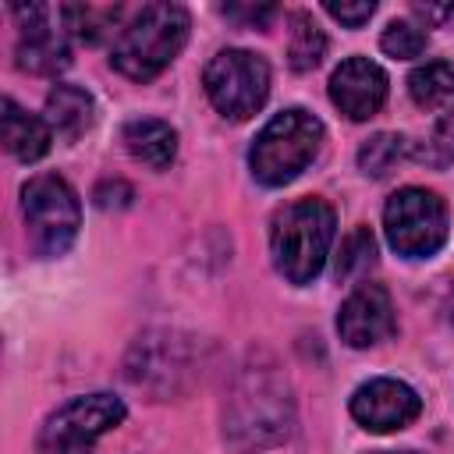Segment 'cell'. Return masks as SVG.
I'll list each match as a JSON object with an SVG mask.
<instances>
[{
	"label": "cell",
	"instance_id": "6da1fadb",
	"mask_svg": "<svg viewBox=\"0 0 454 454\" xmlns=\"http://www.w3.org/2000/svg\"><path fill=\"white\" fill-rule=\"evenodd\" d=\"M294 408L291 390L273 365H248L241 369L231 401H227V436L238 447H270L291 433Z\"/></svg>",
	"mask_w": 454,
	"mask_h": 454
},
{
	"label": "cell",
	"instance_id": "7a4b0ae2",
	"mask_svg": "<svg viewBox=\"0 0 454 454\" xmlns=\"http://www.w3.org/2000/svg\"><path fill=\"white\" fill-rule=\"evenodd\" d=\"M184 39L188 11L181 4H145L135 11L128 25H121L110 50V64L131 82H149L181 53Z\"/></svg>",
	"mask_w": 454,
	"mask_h": 454
},
{
	"label": "cell",
	"instance_id": "3957f363",
	"mask_svg": "<svg viewBox=\"0 0 454 454\" xmlns=\"http://www.w3.org/2000/svg\"><path fill=\"white\" fill-rule=\"evenodd\" d=\"M333 209L323 199H301L284 206L270 227L273 266L291 284H309L319 277L333 245Z\"/></svg>",
	"mask_w": 454,
	"mask_h": 454
},
{
	"label": "cell",
	"instance_id": "277c9868",
	"mask_svg": "<svg viewBox=\"0 0 454 454\" xmlns=\"http://www.w3.org/2000/svg\"><path fill=\"white\" fill-rule=\"evenodd\" d=\"M323 121L301 106H291L262 124L248 149V167L252 177L266 188H280L294 181L319 153L323 145Z\"/></svg>",
	"mask_w": 454,
	"mask_h": 454
},
{
	"label": "cell",
	"instance_id": "5b68a950",
	"mask_svg": "<svg viewBox=\"0 0 454 454\" xmlns=\"http://www.w3.org/2000/svg\"><path fill=\"white\" fill-rule=\"evenodd\" d=\"M21 213L28 223V245L35 255H64L82 227V206L74 188L57 174H39L21 188Z\"/></svg>",
	"mask_w": 454,
	"mask_h": 454
},
{
	"label": "cell",
	"instance_id": "8992f818",
	"mask_svg": "<svg viewBox=\"0 0 454 454\" xmlns=\"http://www.w3.org/2000/svg\"><path fill=\"white\" fill-rule=\"evenodd\" d=\"M124 401L114 394H85L60 404L39 429V454H92L96 440L124 422Z\"/></svg>",
	"mask_w": 454,
	"mask_h": 454
},
{
	"label": "cell",
	"instance_id": "52a82bcc",
	"mask_svg": "<svg viewBox=\"0 0 454 454\" xmlns=\"http://www.w3.org/2000/svg\"><path fill=\"white\" fill-rule=\"evenodd\" d=\"M387 241L404 259H429L447 241V206L429 188H401L383 209Z\"/></svg>",
	"mask_w": 454,
	"mask_h": 454
},
{
	"label": "cell",
	"instance_id": "ba28073f",
	"mask_svg": "<svg viewBox=\"0 0 454 454\" xmlns=\"http://www.w3.org/2000/svg\"><path fill=\"white\" fill-rule=\"evenodd\" d=\"M202 85H206L209 103L223 117L245 121L270 96V64L252 50H220L206 64Z\"/></svg>",
	"mask_w": 454,
	"mask_h": 454
},
{
	"label": "cell",
	"instance_id": "9c48e42d",
	"mask_svg": "<svg viewBox=\"0 0 454 454\" xmlns=\"http://www.w3.org/2000/svg\"><path fill=\"white\" fill-rule=\"evenodd\" d=\"M11 14L18 18V46L14 64L28 74H57L71 64V25L67 4H14Z\"/></svg>",
	"mask_w": 454,
	"mask_h": 454
},
{
	"label": "cell",
	"instance_id": "30bf717a",
	"mask_svg": "<svg viewBox=\"0 0 454 454\" xmlns=\"http://www.w3.org/2000/svg\"><path fill=\"white\" fill-rule=\"evenodd\" d=\"M422 411V401L419 394L401 383V380H390V376H376L369 383H362L355 394H351V415L362 429L369 433H394V429H404L408 422H415Z\"/></svg>",
	"mask_w": 454,
	"mask_h": 454
},
{
	"label": "cell",
	"instance_id": "8fae6325",
	"mask_svg": "<svg viewBox=\"0 0 454 454\" xmlns=\"http://www.w3.org/2000/svg\"><path fill=\"white\" fill-rule=\"evenodd\" d=\"M394 330H397L394 301L380 284H358L337 312V333L351 348H372L387 340Z\"/></svg>",
	"mask_w": 454,
	"mask_h": 454
},
{
	"label": "cell",
	"instance_id": "7c38bea8",
	"mask_svg": "<svg viewBox=\"0 0 454 454\" xmlns=\"http://www.w3.org/2000/svg\"><path fill=\"white\" fill-rule=\"evenodd\" d=\"M330 99L351 121H369L387 103V74L369 57H348L330 74Z\"/></svg>",
	"mask_w": 454,
	"mask_h": 454
},
{
	"label": "cell",
	"instance_id": "4fadbf2b",
	"mask_svg": "<svg viewBox=\"0 0 454 454\" xmlns=\"http://www.w3.org/2000/svg\"><path fill=\"white\" fill-rule=\"evenodd\" d=\"M181 365H188L181 340H174L170 333H153V337L138 340L135 358L128 362V376H131V383H138L145 390L156 387V394H167V390H174V376L184 372Z\"/></svg>",
	"mask_w": 454,
	"mask_h": 454
},
{
	"label": "cell",
	"instance_id": "5bb4252c",
	"mask_svg": "<svg viewBox=\"0 0 454 454\" xmlns=\"http://www.w3.org/2000/svg\"><path fill=\"white\" fill-rule=\"evenodd\" d=\"M4 145L14 160L21 163H35L50 153L53 142V128L46 124V117H35L28 110H21L14 99H4Z\"/></svg>",
	"mask_w": 454,
	"mask_h": 454
},
{
	"label": "cell",
	"instance_id": "9a60e30c",
	"mask_svg": "<svg viewBox=\"0 0 454 454\" xmlns=\"http://www.w3.org/2000/svg\"><path fill=\"white\" fill-rule=\"evenodd\" d=\"M121 142H124V149L138 163H145L153 170L170 167L174 156H177V131L167 121H156V117H135V121H128L124 131H121Z\"/></svg>",
	"mask_w": 454,
	"mask_h": 454
},
{
	"label": "cell",
	"instance_id": "2e32d148",
	"mask_svg": "<svg viewBox=\"0 0 454 454\" xmlns=\"http://www.w3.org/2000/svg\"><path fill=\"white\" fill-rule=\"evenodd\" d=\"M96 121V103L85 89L78 85H53L46 96V124L53 128L57 138L74 142L82 138Z\"/></svg>",
	"mask_w": 454,
	"mask_h": 454
},
{
	"label": "cell",
	"instance_id": "e0dca14e",
	"mask_svg": "<svg viewBox=\"0 0 454 454\" xmlns=\"http://www.w3.org/2000/svg\"><path fill=\"white\" fill-rule=\"evenodd\" d=\"M408 92L422 110L450 114L454 110V67L447 60H426L422 67L411 71Z\"/></svg>",
	"mask_w": 454,
	"mask_h": 454
},
{
	"label": "cell",
	"instance_id": "ac0fdd59",
	"mask_svg": "<svg viewBox=\"0 0 454 454\" xmlns=\"http://www.w3.org/2000/svg\"><path fill=\"white\" fill-rule=\"evenodd\" d=\"M326 53V35L312 14L294 11L287 14V64L294 71H312Z\"/></svg>",
	"mask_w": 454,
	"mask_h": 454
},
{
	"label": "cell",
	"instance_id": "d6986e66",
	"mask_svg": "<svg viewBox=\"0 0 454 454\" xmlns=\"http://www.w3.org/2000/svg\"><path fill=\"white\" fill-rule=\"evenodd\" d=\"M404 153H408V142H404L401 135L380 131V135H372V138L362 142V149H358V167H362L369 177H383V174H390V170L404 160Z\"/></svg>",
	"mask_w": 454,
	"mask_h": 454
},
{
	"label": "cell",
	"instance_id": "ffe728a7",
	"mask_svg": "<svg viewBox=\"0 0 454 454\" xmlns=\"http://www.w3.org/2000/svg\"><path fill=\"white\" fill-rule=\"evenodd\" d=\"M376 262V238L369 227H355L344 241H340V252H337V280H355L362 277L369 266Z\"/></svg>",
	"mask_w": 454,
	"mask_h": 454
},
{
	"label": "cell",
	"instance_id": "44dd1931",
	"mask_svg": "<svg viewBox=\"0 0 454 454\" xmlns=\"http://www.w3.org/2000/svg\"><path fill=\"white\" fill-rule=\"evenodd\" d=\"M380 46H383L387 57L411 60V57H422L426 53V32L415 21H390L387 32L380 35Z\"/></svg>",
	"mask_w": 454,
	"mask_h": 454
},
{
	"label": "cell",
	"instance_id": "7402d4cb",
	"mask_svg": "<svg viewBox=\"0 0 454 454\" xmlns=\"http://www.w3.org/2000/svg\"><path fill=\"white\" fill-rule=\"evenodd\" d=\"M415 160H422V163H429L436 170H443V167L454 163V114H447V117H440L433 124L429 138L415 149Z\"/></svg>",
	"mask_w": 454,
	"mask_h": 454
},
{
	"label": "cell",
	"instance_id": "603a6c76",
	"mask_svg": "<svg viewBox=\"0 0 454 454\" xmlns=\"http://www.w3.org/2000/svg\"><path fill=\"white\" fill-rule=\"evenodd\" d=\"M372 11H376V4L372 0H358V4H337V0H326V14L330 18H337L340 25H348V28H358V25H365L369 18H372Z\"/></svg>",
	"mask_w": 454,
	"mask_h": 454
},
{
	"label": "cell",
	"instance_id": "cb8c5ba5",
	"mask_svg": "<svg viewBox=\"0 0 454 454\" xmlns=\"http://www.w3.org/2000/svg\"><path fill=\"white\" fill-rule=\"evenodd\" d=\"M92 199H96L99 209H121V206L131 202V184H124V181H103Z\"/></svg>",
	"mask_w": 454,
	"mask_h": 454
},
{
	"label": "cell",
	"instance_id": "d4e9b609",
	"mask_svg": "<svg viewBox=\"0 0 454 454\" xmlns=\"http://www.w3.org/2000/svg\"><path fill=\"white\" fill-rule=\"evenodd\" d=\"M223 14L227 18H245L252 25H266L277 14V7H270V4H262V7H223Z\"/></svg>",
	"mask_w": 454,
	"mask_h": 454
},
{
	"label": "cell",
	"instance_id": "484cf974",
	"mask_svg": "<svg viewBox=\"0 0 454 454\" xmlns=\"http://www.w3.org/2000/svg\"><path fill=\"white\" fill-rule=\"evenodd\" d=\"M415 7V14H422L426 21H440V18H447L450 11H454V4H447V7H436V4H411Z\"/></svg>",
	"mask_w": 454,
	"mask_h": 454
},
{
	"label": "cell",
	"instance_id": "4316f807",
	"mask_svg": "<svg viewBox=\"0 0 454 454\" xmlns=\"http://www.w3.org/2000/svg\"><path fill=\"white\" fill-rule=\"evenodd\" d=\"M447 312H450V319H454V287H450V298H447Z\"/></svg>",
	"mask_w": 454,
	"mask_h": 454
},
{
	"label": "cell",
	"instance_id": "83f0119b",
	"mask_svg": "<svg viewBox=\"0 0 454 454\" xmlns=\"http://www.w3.org/2000/svg\"><path fill=\"white\" fill-rule=\"evenodd\" d=\"M380 454H415V450H380Z\"/></svg>",
	"mask_w": 454,
	"mask_h": 454
}]
</instances>
